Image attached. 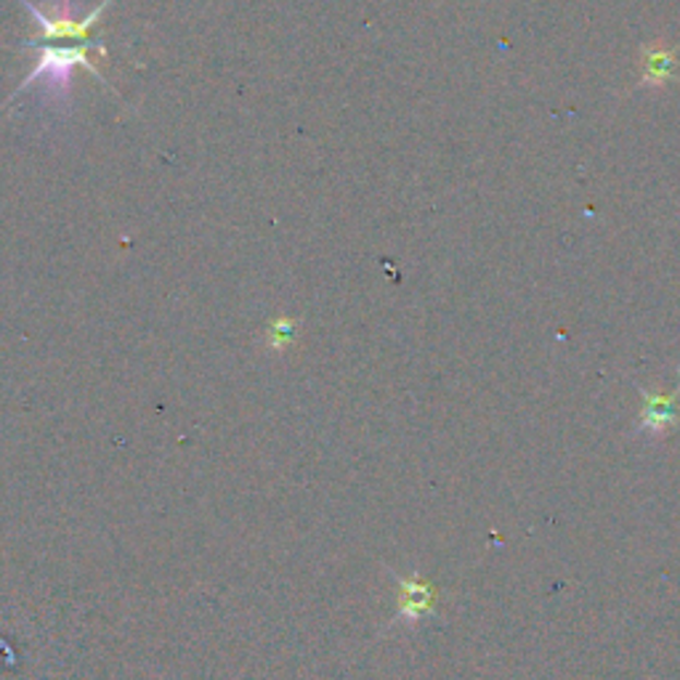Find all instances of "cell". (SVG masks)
Segmentation results:
<instances>
[{
  "label": "cell",
  "instance_id": "cell-5",
  "mask_svg": "<svg viewBox=\"0 0 680 680\" xmlns=\"http://www.w3.org/2000/svg\"><path fill=\"white\" fill-rule=\"evenodd\" d=\"M672 399H667V396H646V409H643V422H646V428H652V431H661V428L670 426L672 420Z\"/></svg>",
  "mask_w": 680,
  "mask_h": 680
},
{
  "label": "cell",
  "instance_id": "cell-3",
  "mask_svg": "<svg viewBox=\"0 0 680 680\" xmlns=\"http://www.w3.org/2000/svg\"><path fill=\"white\" fill-rule=\"evenodd\" d=\"M635 64L639 88H665L680 72V43H643Z\"/></svg>",
  "mask_w": 680,
  "mask_h": 680
},
{
  "label": "cell",
  "instance_id": "cell-4",
  "mask_svg": "<svg viewBox=\"0 0 680 680\" xmlns=\"http://www.w3.org/2000/svg\"><path fill=\"white\" fill-rule=\"evenodd\" d=\"M431 604H433V590L426 585V582H404L402 596H399L402 615L418 620L420 615L431 611Z\"/></svg>",
  "mask_w": 680,
  "mask_h": 680
},
{
  "label": "cell",
  "instance_id": "cell-1",
  "mask_svg": "<svg viewBox=\"0 0 680 680\" xmlns=\"http://www.w3.org/2000/svg\"><path fill=\"white\" fill-rule=\"evenodd\" d=\"M27 48H35L38 51V61H35L33 72L20 83V88L11 94V99L5 104H11L14 99H20L22 94H27L35 83L46 85L48 94L57 99V104H64V109L70 107V94H72V72L75 67H85L91 75L96 77L102 85H109L102 77V72L96 70V64H91L88 51L96 48L99 53H107V48L102 43H77V46H51V43H33L27 40L24 43Z\"/></svg>",
  "mask_w": 680,
  "mask_h": 680
},
{
  "label": "cell",
  "instance_id": "cell-2",
  "mask_svg": "<svg viewBox=\"0 0 680 680\" xmlns=\"http://www.w3.org/2000/svg\"><path fill=\"white\" fill-rule=\"evenodd\" d=\"M24 9L33 14V20L38 22V38H33V43H51V40H75V43H94L91 33L99 27L104 11L112 5V0H102L94 11H91L85 20H75L72 16L70 5L57 3V11L53 14H46V11L38 9L33 0H20Z\"/></svg>",
  "mask_w": 680,
  "mask_h": 680
}]
</instances>
